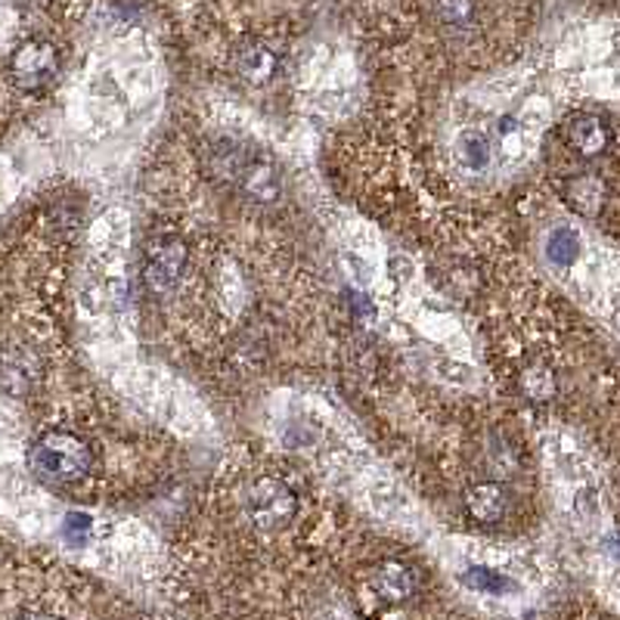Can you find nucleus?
Masks as SVG:
<instances>
[{
	"instance_id": "18",
	"label": "nucleus",
	"mask_w": 620,
	"mask_h": 620,
	"mask_svg": "<svg viewBox=\"0 0 620 620\" xmlns=\"http://www.w3.org/2000/svg\"><path fill=\"white\" fill-rule=\"evenodd\" d=\"M94 534V519L87 512H68L63 519V537L72 543V546H84Z\"/></svg>"
},
{
	"instance_id": "11",
	"label": "nucleus",
	"mask_w": 620,
	"mask_h": 620,
	"mask_svg": "<svg viewBox=\"0 0 620 620\" xmlns=\"http://www.w3.org/2000/svg\"><path fill=\"white\" fill-rule=\"evenodd\" d=\"M459 584L469 587L472 592H484V596H506V592H515V580H509L506 574L484 568V565H472L469 571L459 574Z\"/></svg>"
},
{
	"instance_id": "16",
	"label": "nucleus",
	"mask_w": 620,
	"mask_h": 620,
	"mask_svg": "<svg viewBox=\"0 0 620 620\" xmlns=\"http://www.w3.org/2000/svg\"><path fill=\"white\" fill-rule=\"evenodd\" d=\"M580 255V236L574 227H555L546 239V258L555 267H571Z\"/></svg>"
},
{
	"instance_id": "14",
	"label": "nucleus",
	"mask_w": 620,
	"mask_h": 620,
	"mask_svg": "<svg viewBox=\"0 0 620 620\" xmlns=\"http://www.w3.org/2000/svg\"><path fill=\"white\" fill-rule=\"evenodd\" d=\"M490 156H493V149H490V140L481 131H462L457 137V159L462 168L484 171L490 164Z\"/></svg>"
},
{
	"instance_id": "7",
	"label": "nucleus",
	"mask_w": 620,
	"mask_h": 620,
	"mask_svg": "<svg viewBox=\"0 0 620 620\" xmlns=\"http://www.w3.org/2000/svg\"><path fill=\"white\" fill-rule=\"evenodd\" d=\"M233 68H236V75L248 84H267L277 78L279 72V60L274 50L261 44V41H245L243 47L236 50V56H233Z\"/></svg>"
},
{
	"instance_id": "13",
	"label": "nucleus",
	"mask_w": 620,
	"mask_h": 620,
	"mask_svg": "<svg viewBox=\"0 0 620 620\" xmlns=\"http://www.w3.org/2000/svg\"><path fill=\"white\" fill-rule=\"evenodd\" d=\"M519 385H522L524 397H531V400H537V404L549 400L555 394V376L553 370H549V363L531 360L522 370V376H519Z\"/></svg>"
},
{
	"instance_id": "4",
	"label": "nucleus",
	"mask_w": 620,
	"mask_h": 620,
	"mask_svg": "<svg viewBox=\"0 0 620 620\" xmlns=\"http://www.w3.org/2000/svg\"><path fill=\"white\" fill-rule=\"evenodd\" d=\"M186 267V243L174 233H162L156 239H149L143 252V286L156 298H164L178 289L180 277Z\"/></svg>"
},
{
	"instance_id": "2",
	"label": "nucleus",
	"mask_w": 620,
	"mask_h": 620,
	"mask_svg": "<svg viewBox=\"0 0 620 620\" xmlns=\"http://www.w3.org/2000/svg\"><path fill=\"white\" fill-rule=\"evenodd\" d=\"M7 72L19 90H29V94L47 90L60 75V50L47 38H29L10 53Z\"/></svg>"
},
{
	"instance_id": "15",
	"label": "nucleus",
	"mask_w": 620,
	"mask_h": 620,
	"mask_svg": "<svg viewBox=\"0 0 620 620\" xmlns=\"http://www.w3.org/2000/svg\"><path fill=\"white\" fill-rule=\"evenodd\" d=\"M34 366L38 363H25V354H19V357L17 351L7 354V363H3V388H7L10 397H25V394L32 392Z\"/></svg>"
},
{
	"instance_id": "8",
	"label": "nucleus",
	"mask_w": 620,
	"mask_h": 620,
	"mask_svg": "<svg viewBox=\"0 0 620 620\" xmlns=\"http://www.w3.org/2000/svg\"><path fill=\"white\" fill-rule=\"evenodd\" d=\"M236 186H239L252 202L270 205V202H277L279 193H282V178H279L277 164L267 162L261 156H252V162L245 164V171L239 174V180H236Z\"/></svg>"
},
{
	"instance_id": "20",
	"label": "nucleus",
	"mask_w": 620,
	"mask_h": 620,
	"mask_svg": "<svg viewBox=\"0 0 620 620\" xmlns=\"http://www.w3.org/2000/svg\"><path fill=\"white\" fill-rule=\"evenodd\" d=\"M22 620H53V618H47V614H29V618Z\"/></svg>"
},
{
	"instance_id": "10",
	"label": "nucleus",
	"mask_w": 620,
	"mask_h": 620,
	"mask_svg": "<svg viewBox=\"0 0 620 620\" xmlns=\"http://www.w3.org/2000/svg\"><path fill=\"white\" fill-rule=\"evenodd\" d=\"M252 149L243 147V143H229V140H221V143H214L212 147V171L217 174L221 180H229V183H236L239 174L245 171V164L252 162Z\"/></svg>"
},
{
	"instance_id": "19",
	"label": "nucleus",
	"mask_w": 620,
	"mask_h": 620,
	"mask_svg": "<svg viewBox=\"0 0 620 620\" xmlns=\"http://www.w3.org/2000/svg\"><path fill=\"white\" fill-rule=\"evenodd\" d=\"M351 308H354V317L363 320V323H376V304L366 298V295L351 292Z\"/></svg>"
},
{
	"instance_id": "5",
	"label": "nucleus",
	"mask_w": 620,
	"mask_h": 620,
	"mask_svg": "<svg viewBox=\"0 0 620 620\" xmlns=\"http://www.w3.org/2000/svg\"><path fill=\"white\" fill-rule=\"evenodd\" d=\"M565 143L580 156V159H599L605 149L611 147V128L599 115H574L565 125Z\"/></svg>"
},
{
	"instance_id": "1",
	"label": "nucleus",
	"mask_w": 620,
	"mask_h": 620,
	"mask_svg": "<svg viewBox=\"0 0 620 620\" xmlns=\"http://www.w3.org/2000/svg\"><path fill=\"white\" fill-rule=\"evenodd\" d=\"M29 466L44 484H75L90 472L94 453L72 431H47L32 443Z\"/></svg>"
},
{
	"instance_id": "17",
	"label": "nucleus",
	"mask_w": 620,
	"mask_h": 620,
	"mask_svg": "<svg viewBox=\"0 0 620 620\" xmlns=\"http://www.w3.org/2000/svg\"><path fill=\"white\" fill-rule=\"evenodd\" d=\"M496 143L503 149V156L509 159H515V156H522V125H519V118H512V115H503L500 121H496Z\"/></svg>"
},
{
	"instance_id": "9",
	"label": "nucleus",
	"mask_w": 620,
	"mask_h": 620,
	"mask_svg": "<svg viewBox=\"0 0 620 620\" xmlns=\"http://www.w3.org/2000/svg\"><path fill=\"white\" fill-rule=\"evenodd\" d=\"M370 587L376 589L385 602H407L409 596L416 592V577L409 571L404 562H378L373 574H370Z\"/></svg>"
},
{
	"instance_id": "12",
	"label": "nucleus",
	"mask_w": 620,
	"mask_h": 620,
	"mask_svg": "<svg viewBox=\"0 0 620 620\" xmlns=\"http://www.w3.org/2000/svg\"><path fill=\"white\" fill-rule=\"evenodd\" d=\"M568 202H571L574 209L580 214H599L605 205V183L599 178H574L568 183Z\"/></svg>"
},
{
	"instance_id": "6",
	"label": "nucleus",
	"mask_w": 620,
	"mask_h": 620,
	"mask_svg": "<svg viewBox=\"0 0 620 620\" xmlns=\"http://www.w3.org/2000/svg\"><path fill=\"white\" fill-rule=\"evenodd\" d=\"M509 506H512L509 490L500 481H481V484H472V488L466 490V509H469V515H472L474 522H503L509 515Z\"/></svg>"
},
{
	"instance_id": "3",
	"label": "nucleus",
	"mask_w": 620,
	"mask_h": 620,
	"mask_svg": "<svg viewBox=\"0 0 620 620\" xmlns=\"http://www.w3.org/2000/svg\"><path fill=\"white\" fill-rule=\"evenodd\" d=\"M248 515L252 524L264 531V534H277L292 524L295 512H298V496L295 490L282 481V478H258L248 488Z\"/></svg>"
}]
</instances>
